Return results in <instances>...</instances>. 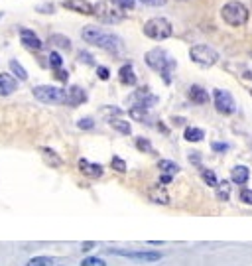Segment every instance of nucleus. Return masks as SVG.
Instances as JSON below:
<instances>
[{
  "label": "nucleus",
  "mask_w": 252,
  "mask_h": 266,
  "mask_svg": "<svg viewBox=\"0 0 252 266\" xmlns=\"http://www.w3.org/2000/svg\"><path fill=\"white\" fill-rule=\"evenodd\" d=\"M144 34H146L150 40L162 42V40H168V38L173 34V28H171V24H169L168 18L156 16V18H150V20L144 24Z\"/></svg>",
  "instance_id": "39448f33"
},
{
  "label": "nucleus",
  "mask_w": 252,
  "mask_h": 266,
  "mask_svg": "<svg viewBox=\"0 0 252 266\" xmlns=\"http://www.w3.org/2000/svg\"><path fill=\"white\" fill-rule=\"evenodd\" d=\"M112 255H120L126 259L142 261V263H156L162 259V253H152V251H120V249H110Z\"/></svg>",
  "instance_id": "1a4fd4ad"
},
{
  "label": "nucleus",
  "mask_w": 252,
  "mask_h": 266,
  "mask_svg": "<svg viewBox=\"0 0 252 266\" xmlns=\"http://www.w3.org/2000/svg\"><path fill=\"white\" fill-rule=\"evenodd\" d=\"M42 154H44V158H46V162L50 164V166H53V168H59V166H63V160L59 158L51 148H42Z\"/></svg>",
  "instance_id": "4be33fe9"
},
{
  "label": "nucleus",
  "mask_w": 252,
  "mask_h": 266,
  "mask_svg": "<svg viewBox=\"0 0 252 266\" xmlns=\"http://www.w3.org/2000/svg\"><path fill=\"white\" fill-rule=\"evenodd\" d=\"M211 148H213L215 152H225V150H229V144H225V142H213Z\"/></svg>",
  "instance_id": "c9c22d12"
},
{
  "label": "nucleus",
  "mask_w": 252,
  "mask_h": 266,
  "mask_svg": "<svg viewBox=\"0 0 252 266\" xmlns=\"http://www.w3.org/2000/svg\"><path fill=\"white\" fill-rule=\"evenodd\" d=\"M108 122H110V126H112V128H116L120 134H130V132H132V128H130V124H128L126 120H120V118H110Z\"/></svg>",
  "instance_id": "5701e85b"
},
{
  "label": "nucleus",
  "mask_w": 252,
  "mask_h": 266,
  "mask_svg": "<svg viewBox=\"0 0 252 266\" xmlns=\"http://www.w3.org/2000/svg\"><path fill=\"white\" fill-rule=\"evenodd\" d=\"M34 97L42 103H48V105H61V103H67V93L59 87H51V85H38L34 87Z\"/></svg>",
  "instance_id": "423d86ee"
},
{
  "label": "nucleus",
  "mask_w": 252,
  "mask_h": 266,
  "mask_svg": "<svg viewBox=\"0 0 252 266\" xmlns=\"http://www.w3.org/2000/svg\"><path fill=\"white\" fill-rule=\"evenodd\" d=\"M26 266H51V259H48V257H36Z\"/></svg>",
  "instance_id": "7c9ffc66"
},
{
  "label": "nucleus",
  "mask_w": 252,
  "mask_h": 266,
  "mask_svg": "<svg viewBox=\"0 0 252 266\" xmlns=\"http://www.w3.org/2000/svg\"><path fill=\"white\" fill-rule=\"evenodd\" d=\"M91 247H93V243H85V245H83V249H81V251H91Z\"/></svg>",
  "instance_id": "c03bdc74"
},
{
  "label": "nucleus",
  "mask_w": 252,
  "mask_h": 266,
  "mask_svg": "<svg viewBox=\"0 0 252 266\" xmlns=\"http://www.w3.org/2000/svg\"><path fill=\"white\" fill-rule=\"evenodd\" d=\"M136 148H138L140 152H148V154H152V152H154L150 140H146V138H136Z\"/></svg>",
  "instance_id": "cd10ccee"
},
{
  "label": "nucleus",
  "mask_w": 252,
  "mask_h": 266,
  "mask_svg": "<svg viewBox=\"0 0 252 266\" xmlns=\"http://www.w3.org/2000/svg\"><path fill=\"white\" fill-rule=\"evenodd\" d=\"M118 77H120V81H122L124 85H136V81H138V79H136V73H134V69H132L130 63H126V65L120 67Z\"/></svg>",
  "instance_id": "a211bd4d"
},
{
  "label": "nucleus",
  "mask_w": 252,
  "mask_h": 266,
  "mask_svg": "<svg viewBox=\"0 0 252 266\" xmlns=\"http://www.w3.org/2000/svg\"><path fill=\"white\" fill-rule=\"evenodd\" d=\"M55 77H57L59 81H67L69 73H67V71H61V69H55Z\"/></svg>",
  "instance_id": "58836bf2"
},
{
  "label": "nucleus",
  "mask_w": 252,
  "mask_h": 266,
  "mask_svg": "<svg viewBox=\"0 0 252 266\" xmlns=\"http://www.w3.org/2000/svg\"><path fill=\"white\" fill-rule=\"evenodd\" d=\"M201 177L203 181H207V185H211V187H217L219 185V181H217V176H215V172L213 170H201Z\"/></svg>",
  "instance_id": "a878e982"
},
{
  "label": "nucleus",
  "mask_w": 252,
  "mask_h": 266,
  "mask_svg": "<svg viewBox=\"0 0 252 266\" xmlns=\"http://www.w3.org/2000/svg\"><path fill=\"white\" fill-rule=\"evenodd\" d=\"M249 177H251V170L247 166H235L233 172H231V179L237 185H245L249 181Z\"/></svg>",
  "instance_id": "2eb2a0df"
},
{
  "label": "nucleus",
  "mask_w": 252,
  "mask_h": 266,
  "mask_svg": "<svg viewBox=\"0 0 252 266\" xmlns=\"http://www.w3.org/2000/svg\"><path fill=\"white\" fill-rule=\"evenodd\" d=\"M36 10H38V12H53L55 8H53V4H40Z\"/></svg>",
  "instance_id": "ea45409f"
},
{
  "label": "nucleus",
  "mask_w": 252,
  "mask_h": 266,
  "mask_svg": "<svg viewBox=\"0 0 252 266\" xmlns=\"http://www.w3.org/2000/svg\"><path fill=\"white\" fill-rule=\"evenodd\" d=\"M169 181H171V176L169 174H164L162 176V183H169Z\"/></svg>",
  "instance_id": "37998d69"
},
{
  "label": "nucleus",
  "mask_w": 252,
  "mask_h": 266,
  "mask_svg": "<svg viewBox=\"0 0 252 266\" xmlns=\"http://www.w3.org/2000/svg\"><path fill=\"white\" fill-rule=\"evenodd\" d=\"M81 36H83V40H85L87 44L99 46V48L106 50V52L122 53V50H124V44H122V40H120L116 34H110L108 30L99 28V26H93V24L85 26V28L81 30Z\"/></svg>",
  "instance_id": "f257e3e1"
},
{
  "label": "nucleus",
  "mask_w": 252,
  "mask_h": 266,
  "mask_svg": "<svg viewBox=\"0 0 252 266\" xmlns=\"http://www.w3.org/2000/svg\"><path fill=\"white\" fill-rule=\"evenodd\" d=\"M241 201L247 203V205H252V189H243L241 191Z\"/></svg>",
  "instance_id": "f704fd0d"
},
{
  "label": "nucleus",
  "mask_w": 252,
  "mask_h": 266,
  "mask_svg": "<svg viewBox=\"0 0 252 266\" xmlns=\"http://www.w3.org/2000/svg\"><path fill=\"white\" fill-rule=\"evenodd\" d=\"M221 16L229 26L239 28V26H245L249 22V8L239 0H229L221 8Z\"/></svg>",
  "instance_id": "20e7f679"
},
{
  "label": "nucleus",
  "mask_w": 252,
  "mask_h": 266,
  "mask_svg": "<svg viewBox=\"0 0 252 266\" xmlns=\"http://www.w3.org/2000/svg\"><path fill=\"white\" fill-rule=\"evenodd\" d=\"M118 4H120L122 8H132V6H134V0H118Z\"/></svg>",
  "instance_id": "79ce46f5"
},
{
  "label": "nucleus",
  "mask_w": 252,
  "mask_h": 266,
  "mask_svg": "<svg viewBox=\"0 0 252 266\" xmlns=\"http://www.w3.org/2000/svg\"><path fill=\"white\" fill-rule=\"evenodd\" d=\"M183 138L187 142H201L203 138H205V132H203L201 128H197V126H189V128H185Z\"/></svg>",
  "instance_id": "aec40b11"
},
{
  "label": "nucleus",
  "mask_w": 252,
  "mask_h": 266,
  "mask_svg": "<svg viewBox=\"0 0 252 266\" xmlns=\"http://www.w3.org/2000/svg\"><path fill=\"white\" fill-rule=\"evenodd\" d=\"M79 170H81L83 176H87V177H91V179L101 177L102 172H104L101 164H93V162H89V160H85V158L79 160Z\"/></svg>",
  "instance_id": "9b49d317"
},
{
  "label": "nucleus",
  "mask_w": 252,
  "mask_h": 266,
  "mask_svg": "<svg viewBox=\"0 0 252 266\" xmlns=\"http://www.w3.org/2000/svg\"><path fill=\"white\" fill-rule=\"evenodd\" d=\"M158 168H160L164 174H169V176H175V174L179 172V166H177L175 162H171V160H160V162H158Z\"/></svg>",
  "instance_id": "412c9836"
},
{
  "label": "nucleus",
  "mask_w": 252,
  "mask_h": 266,
  "mask_svg": "<svg viewBox=\"0 0 252 266\" xmlns=\"http://www.w3.org/2000/svg\"><path fill=\"white\" fill-rule=\"evenodd\" d=\"M97 73H99V77H101L102 81H106V79H108V69H104V67H97Z\"/></svg>",
  "instance_id": "a19ab883"
},
{
  "label": "nucleus",
  "mask_w": 252,
  "mask_h": 266,
  "mask_svg": "<svg viewBox=\"0 0 252 266\" xmlns=\"http://www.w3.org/2000/svg\"><path fill=\"white\" fill-rule=\"evenodd\" d=\"M189 57H191V61H195L201 67H211V65H215L219 61V53L215 52L211 46H207V44L193 46L189 50Z\"/></svg>",
  "instance_id": "0eeeda50"
},
{
  "label": "nucleus",
  "mask_w": 252,
  "mask_h": 266,
  "mask_svg": "<svg viewBox=\"0 0 252 266\" xmlns=\"http://www.w3.org/2000/svg\"><path fill=\"white\" fill-rule=\"evenodd\" d=\"M20 42H22V46H24L26 50H32V52L42 50V42H40V38H38L34 32H30V30H22V34H20Z\"/></svg>",
  "instance_id": "f8f14e48"
},
{
  "label": "nucleus",
  "mask_w": 252,
  "mask_h": 266,
  "mask_svg": "<svg viewBox=\"0 0 252 266\" xmlns=\"http://www.w3.org/2000/svg\"><path fill=\"white\" fill-rule=\"evenodd\" d=\"M77 126H79L81 130H91V128L95 126V120H93V118H81V120L77 122Z\"/></svg>",
  "instance_id": "72a5a7b5"
},
{
  "label": "nucleus",
  "mask_w": 252,
  "mask_h": 266,
  "mask_svg": "<svg viewBox=\"0 0 252 266\" xmlns=\"http://www.w3.org/2000/svg\"><path fill=\"white\" fill-rule=\"evenodd\" d=\"M16 87H18L16 77H12V75H8V73H0V95H2V97L12 95V93L16 91Z\"/></svg>",
  "instance_id": "ddd939ff"
},
{
  "label": "nucleus",
  "mask_w": 252,
  "mask_h": 266,
  "mask_svg": "<svg viewBox=\"0 0 252 266\" xmlns=\"http://www.w3.org/2000/svg\"><path fill=\"white\" fill-rule=\"evenodd\" d=\"M50 65L53 69H61V65H63V59H61V55L57 52H51L50 53Z\"/></svg>",
  "instance_id": "2f4dec72"
},
{
  "label": "nucleus",
  "mask_w": 252,
  "mask_h": 266,
  "mask_svg": "<svg viewBox=\"0 0 252 266\" xmlns=\"http://www.w3.org/2000/svg\"><path fill=\"white\" fill-rule=\"evenodd\" d=\"M79 59H81V61H85L87 65H95V59H93V57H91L89 53L81 52V53H79Z\"/></svg>",
  "instance_id": "e433bc0d"
},
{
  "label": "nucleus",
  "mask_w": 252,
  "mask_h": 266,
  "mask_svg": "<svg viewBox=\"0 0 252 266\" xmlns=\"http://www.w3.org/2000/svg\"><path fill=\"white\" fill-rule=\"evenodd\" d=\"M50 44H53V46H59L61 50H71V42H69L65 36H59V34H53V36H51Z\"/></svg>",
  "instance_id": "b1692460"
},
{
  "label": "nucleus",
  "mask_w": 252,
  "mask_h": 266,
  "mask_svg": "<svg viewBox=\"0 0 252 266\" xmlns=\"http://www.w3.org/2000/svg\"><path fill=\"white\" fill-rule=\"evenodd\" d=\"M146 63L150 65V69L162 73V77H164L166 85H169V83H171V71L175 69V65H177V63H175L173 59H169V57H168V53L164 52V50H160V48L150 50V52L146 53Z\"/></svg>",
  "instance_id": "f03ea898"
},
{
  "label": "nucleus",
  "mask_w": 252,
  "mask_h": 266,
  "mask_svg": "<svg viewBox=\"0 0 252 266\" xmlns=\"http://www.w3.org/2000/svg\"><path fill=\"white\" fill-rule=\"evenodd\" d=\"M217 197H219V199H223V201H227V199H229V183H227V181H223V183L219 185Z\"/></svg>",
  "instance_id": "473e14b6"
},
{
  "label": "nucleus",
  "mask_w": 252,
  "mask_h": 266,
  "mask_svg": "<svg viewBox=\"0 0 252 266\" xmlns=\"http://www.w3.org/2000/svg\"><path fill=\"white\" fill-rule=\"evenodd\" d=\"M251 95H252V89H251Z\"/></svg>",
  "instance_id": "49530a36"
},
{
  "label": "nucleus",
  "mask_w": 252,
  "mask_h": 266,
  "mask_svg": "<svg viewBox=\"0 0 252 266\" xmlns=\"http://www.w3.org/2000/svg\"><path fill=\"white\" fill-rule=\"evenodd\" d=\"M140 2H144L146 6H164V4H168V0H140Z\"/></svg>",
  "instance_id": "4c0bfd02"
},
{
  "label": "nucleus",
  "mask_w": 252,
  "mask_h": 266,
  "mask_svg": "<svg viewBox=\"0 0 252 266\" xmlns=\"http://www.w3.org/2000/svg\"><path fill=\"white\" fill-rule=\"evenodd\" d=\"M110 166H112V170H116V172H120V174L126 172V162L122 158H118V156H114V158L110 160Z\"/></svg>",
  "instance_id": "c85d7f7f"
},
{
  "label": "nucleus",
  "mask_w": 252,
  "mask_h": 266,
  "mask_svg": "<svg viewBox=\"0 0 252 266\" xmlns=\"http://www.w3.org/2000/svg\"><path fill=\"white\" fill-rule=\"evenodd\" d=\"M95 16L104 24H120L126 16V8H122L118 0H101L95 4Z\"/></svg>",
  "instance_id": "7ed1b4c3"
},
{
  "label": "nucleus",
  "mask_w": 252,
  "mask_h": 266,
  "mask_svg": "<svg viewBox=\"0 0 252 266\" xmlns=\"http://www.w3.org/2000/svg\"><path fill=\"white\" fill-rule=\"evenodd\" d=\"M87 101V95H85V91L81 89V87H77V85H73L69 91H67V105H81V103H85Z\"/></svg>",
  "instance_id": "f3484780"
},
{
  "label": "nucleus",
  "mask_w": 252,
  "mask_h": 266,
  "mask_svg": "<svg viewBox=\"0 0 252 266\" xmlns=\"http://www.w3.org/2000/svg\"><path fill=\"white\" fill-rule=\"evenodd\" d=\"M148 197H150L152 203H158V205H168L169 203V195L168 191L162 187V185H154L148 189Z\"/></svg>",
  "instance_id": "4468645a"
},
{
  "label": "nucleus",
  "mask_w": 252,
  "mask_h": 266,
  "mask_svg": "<svg viewBox=\"0 0 252 266\" xmlns=\"http://www.w3.org/2000/svg\"><path fill=\"white\" fill-rule=\"evenodd\" d=\"M187 97H189V101L195 103V105H205V103L209 101L207 91H205L203 87H199V85H191L189 91H187Z\"/></svg>",
  "instance_id": "dca6fc26"
},
{
  "label": "nucleus",
  "mask_w": 252,
  "mask_h": 266,
  "mask_svg": "<svg viewBox=\"0 0 252 266\" xmlns=\"http://www.w3.org/2000/svg\"><path fill=\"white\" fill-rule=\"evenodd\" d=\"M0 18H2V12H0Z\"/></svg>",
  "instance_id": "a18cd8bd"
},
{
  "label": "nucleus",
  "mask_w": 252,
  "mask_h": 266,
  "mask_svg": "<svg viewBox=\"0 0 252 266\" xmlns=\"http://www.w3.org/2000/svg\"><path fill=\"white\" fill-rule=\"evenodd\" d=\"M61 4H63V8L73 10V12H79V14H85V16L95 14V6L89 0H63Z\"/></svg>",
  "instance_id": "9d476101"
},
{
  "label": "nucleus",
  "mask_w": 252,
  "mask_h": 266,
  "mask_svg": "<svg viewBox=\"0 0 252 266\" xmlns=\"http://www.w3.org/2000/svg\"><path fill=\"white\" fill-rule=\"evenodd\" d=\"M81 266H106V263H104L102 259H99V257H87V259L81 263Z\"/></svg>",
  "instance_id": "c756f323"
},
{
  "label": "nucleus",
  "mask_w": 252,
  "mask_h": 266,
  "mask_svg": "<svg viewBox=\"0 0 252 266\" xmlns=\"http://www.w3.org/2000/svg\"><path fill=\"white\" fill-rule=\"evenodd\" d=\"M10 69H12V73H14V75H16L20 81H26V79H28V73H26V69H24V67H22V65H20L16 59H12V61H10Z\"/></svg>",
  "instance_id": "393cba45"
},
{
  "label": "nucleus",
  "mask_w": 252,
  "mask_h": 266,
  "mask_svg": "<svg viewBox=\"0 0 252 266\" xmlns=\"http://www.w3.org/2000/svg\"><path fill=\"white\" fill-rule=\"evenodd\" d=\"M136 99H138V106H144V108H150L152 105L158 103V97L148 93L146 89H140V91L136 93Z\"/></svg>",
  "instance_id": "6ab92c4d"
},
{
  "label": "nucleus",
  "mask_w": 252,
  "mask_h": 266,
  "mask_svg": "<svg viewBox=\"0 0 252 266\" xmlns=\"http://www.w3.org/2000/svg\"><path fill=\"white\" fill-rule=\"evenodd\" d=\"M213 101H215V108L221 112V114H233L237 110V105H235V99L229 91L225 89H215L213 93Z\"/></svg>",
  "instance_id": "6e6552de"
},
{
  "label": "nucleus",
  "mask_w": 252,
  "mask_h": 266,
  "mask_svg": "<svg viewBox=\"0 0 252 266\" xmlns=\"http://www.w3.org/2000/svg\"><path fill=\"white\" fill-rule=\"evenodd\" d=\"M130 116H132V118H136V120H146V118H148V112H146V108H144V106L134 105L132 108H130Z\"/></svg>",
  "instance_id": "bb28decb"
}]
</instances>
